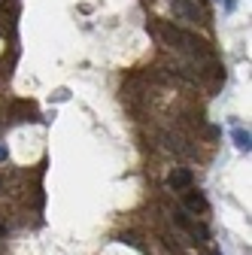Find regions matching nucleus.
Listing matches in <instances>:
<instances>
[{
	"label": "nucleus",
	"mask_w": 252,
	"mask_h": 255,
	"mask_svg": "<svg viewBox=\"0 0 252 255\" xmlns=\"http://www.w3.org/2000/svg\"><path fill=\"white\" fill-rule=\"evenodd\" d=\"M158 34H161V40H164V43H170L173 49L185 52L188 58H195V61H210V58H213L210 43H207V40H201V37H195V34H188V30H182V27L164 24V27H158Z\"/></svg>",
	"instance_id": "nucleus-1"
},
{
	"label": "nucleus",
	"mask_w": 252,
	"mask_h": 255,
	"mask_svg": "<svg viewBox=\"0 0 252 255\" xmlns=\"http://www.w3.org/2000/svg\"><path fill=\"white\" fill-rule=\"evenodd\" d=\"M170 9H173V15L182 18V21H195V24L204 21V12H201V6L195 3V0H173Z\"/></svg>",
	"instance_id": "nucleus-2"
},
{
	"label": "nucleus",
	"mask_w": 252,
	"mask_h": 255,
	"mask_svg": "<svg viewBox=\"0 0 252 255\" xmlns=\"http://www.w3.org/2000/svg\"><path fill=\"white\" fill-rule=\"evenodd\" d=\"M192 179H195V176H192V170H185V167H176V170L167 176V185H170L173 191H185L188 185H192Z\"/></svg>",
	"instance_id": "nucleus-3"
},
{
	"label": "nucleus",
	"mask_w": 252,
	"mask_h": 255,
	"mask_svg": "<svg viewBox=\"0 0 252 255\" xmlns=\"http://www.w3.org/2000/svg\"><path fill=\"white\" fill-rule=\"evenodd\" d=\"M185 207L195 210V213H204L207 210V198L201 195V191H188V195H185Z\"/></svg>",
	"instance_id": "nucleus-4"
},
{
	"label": "nucleus",
	"mask_w": 252,
	"mask_h": 255,
	"mask_svg": "<svg viewBox=\"0 0 252 255\" xmlns=\"http://www.w3.org/2000/svg\"><path fill=\"white\" fill-rule=\"evenodd\" d=\"M234 146L240 149V152H249V146H252V137H249V131H243V128H234Z\"/></svg>",
	"instance_id": "nucleus-5"
},
{
	"label": "nucleus",
	"mask_w": 252,
	"mask_h": 255,
	"mask_svg": "<svg viewBox=\"0 0 252 255\" xmlns=\"http://www.w3.org/2000/svg\"><path fill=\"white\" fill-rule=\"evenodd\" d=\"M6 155H9V152H6V146H0V161H6Z\"/></svg>",
	"instance_id": "nucleus-6"
}]
</instances>
